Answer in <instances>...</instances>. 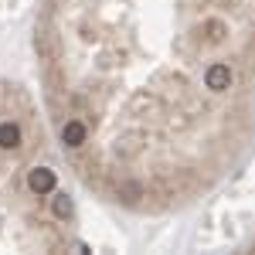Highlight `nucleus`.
<instances>
[{
	"instance_id": "nucleus-1",
	"label": "nucleus",
	"mask_w": 255,
	"mask_h": 255,
	"mask_svg": "<svg viewBox=\"0 0 255 255\" xmlns=\"http://www.w3.org/2000/svg\"><path fill=\"white\" fill-rule=\"evenodd\" d=\"M232 85H235V72L228 61H211L204 68V89L208 92H228Z\"/></svg>"
},
{
	"instance_id": "nucleus-2",
	"label": "nucleus",
	"mask_w": 255,
	"mask_h": 255,
	"mask_svg": "<svg viewBox=\"0 0 255 255\" xmlns=\"http://www.w3.org/2000/svg\"><path fill=\"white\" fill-rule=\"evenodd\" d=\"M27 146V133L20 119H0V150L3 153H20Z\"/></svg>"
},
{
	"instance_id": "nucleus-3",
	"label": "nucleus",
	"mask_w": 255,
	"mask_h": 255,
	"mask_svg": "<svg viewBox=\"0 0 255 255\" xmlns=\"http://www.w3.org/2000/svg\"><path fill=\"white\" fill-rule=\"evenodd\" d=\"M61 143H65L68 150H82V146L89 143V123L82 116H68L61 123Z\"/></svg>"
},
{
	"instance_id": "nucleus-4",
	"label": "nucleus",
	"mask_w": 255,
	"mask_h": 255,
	"mask_svg": "<svg viewBox=\"0 0 255 255\" xmlns=\"http://www.w3.org/2000/svg\"><path fill=\"white\" fill-rule=\"evenodd\" d=\"M55 187H58V174H55L51 167H34V170H27V191L34 197L55 194Z\"/></svg>"
},
{
	"instance_id": "nucleus-5",
	"label": "nucleus",
	"mask_w": 255,
	"mask_h": 255,
	"mask_svg": "<svg viewBox=\"0 0 255 255\" xmlns=\"http://www.w3.org/2000/svg\"><path fill=\"white\" fill-rule=\"evenodd\" d=\"M55 215L65 218V221H72L75 208H72V197H68V194H55Z\"/></svg>"
}]
</instances>
